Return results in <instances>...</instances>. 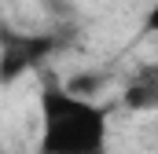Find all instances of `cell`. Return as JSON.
I'll return each instance as SVG.
<instances>
[{
	"label": "cell",
	"instance_id": "obj_4",
	"mask_svg": "<svg viewBox=\"0 0 158 154\" xmlns=\"http://www.w3.org/2000/svg\"><path fill=\"white\" fill-rule=\"evenodd\" d=\"M107 70H85V74H74L63 88L70 92V95H77V99H88V103H96V95L107 88Z\"/></svg>",
	"mask_w": 158,
	"mask_h": 154
},
{
	"label": "cell",
	"instance_id": "obj_1",
	"mask_svg": "<svg viewBox=\"0 0 158 154\" xmlns=\"http://www.w3.org/2000/svg\"><path fill=\"white\" fill-rule=\"evenodd\" d=\"M110 107L70 95L59 81L40 88V143L37 154H107Z\"/></svg>",
	"mask_w": 158,
	"mask_h": 154
},
{
	"label": "cell",
	"instance_id": "obj_5",
	"mask_svg": "<svg viewBox=\"0 0 158 154\" xmlns=\"http://www.w3.org/2000/svg\"><path fill=\"white\" fill-rule=\"evenodd\" d=\"M0 154H4V151H0Z\"/></svg>",
	"mask_w": 158,
	"mask_h": 154
},
{
	"label": "cell",
	"instance_id": "obj_2",
	"mask_svg": "<svg viewBox=\"0 0 158 154\" xmlns=\"http://www.w3.org/2000/svg\"><path fill=\"white\" fill-rule=\"evenodd\" d=\"M66 33H22L0 22V84H11L30 70H40L44 59L63 51Z\"/></svg>",
	"mask_w": 158,
	"mask_h": 154
},
{
	"label": "cell",
	"instance_id": "obj_3",
	"mask_svg": "<svg viewBox=\"0 0 158 154\" xmlns=\"http://www.w3.org/2000/svg\"><path fill=\"white\" fill-rule=\"evenodd\" d=\"M125 107L129 110H155L158 107V77H155V66H143L136 77H129L125 84Z\"/></svg>",
	"mask_w": 158,
	"mask_h": 154
}]
</instances>
